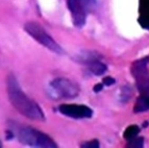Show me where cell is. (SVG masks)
Masks as SVG:
<instances>
[{"label":"cell","mask_w":149,"mask_h":148,"mask_svg":"<svg viewBox=\"0 0 149 148\" xmlns=\"http://www.w3.org/2000/svg\"><path fill=\"white\" fill-rule=\"evenodd\" d=\"M95 0H67V5L71 12L73 24L76 27H82L87 20L88 13L94 8Z\"/></svg>","instance_id":"obj_4"},{"label":"cell","mask_w":149,"mask_h":148,"mask_svg":"<svg viewBox=\"0 0 149 148\" xmlns=\"http://www.w3.org/2000/svg\"><path fill=\"white\" fill-rule=\"evenodd\" d=\"M58 110L63 115L74 119L90 118L93 114V111L89 106L78 105V104H61L58 106Z\"/></svg>","instance_id":"obj_7"},{"label":"cell","mask_w":149,"mask_h":148,"mask_svg":"<svg viewBox=\"0 0 149 148\" xmlns=\"http://www.w3.org/2000/svg\"><path fill=\"white\" fill-rule=\"evenodd\" d=\"M80 147L82 148H97L99 147V142L97 140H93L91 142H87V143H84L80 145Z\"/></svg>","instance_id":"obj_12"},{"label":"cell","mask_w":149,"mask_h":148,"mask_svg":"<svg viewBox=\"0 0 149 148\" xmlns=\"http://www.w3.org/2000/svg\"><path fill=\"white\" fill-rule=\"evenodd\" d=\"M0 147H2V143H1V141H0Z\"/></svg>","instance_id":"obj_15"},{"label":"cell","mask_w":149,"mask_h":148,"mask_svg":"<svg viewBox=\"0 0 149 148\" xmlns=\"http://www.w3.org/2000/svg\"><path fill=\"white\" fill-rule=\"evenodd\" d=\"M115 84V79L113 78V77H105V78H103V84H105V86H112V84Z\"/></svg>","instance_id":"obj_13"},{"label":"cell","mask_w":149,"mask_h":148,"mask_svg":"<svg viewBox=\"0 0 149 148\" xmlns=\"http://www.w3.org/2000/svg\"><path fill=\"white\" fill-rule=\"evenodd\" d=\"M139 131H140V128L139 126L137 125H132V126H128L126 129H125L124 131V135H123V137H124L126 140H130V139L134 138V137H137L138 135H139Z\"/></svg>","instance_id":"obj_10"},{"label":"cell","mask_w":149,"mask_h":148,"mask_svg":"<svg viewBox=\"0 0 149 148\" xmlns=\"http://www.w3.org/2000/svg\"><path fill=\"white\" fill-rule=\"evenodd\" d=\"M50 90L54 98L73 99L78 96L80 92L79 86L73 80L60 77L50 82Z\"/></svg>","instance_id":"obj_5"},{"label":"cell","mask_w":149,"mask_h":148,"mask_svg":"<svg viewBox=\"0 0 149 148\" xmlns=\"http://www.w3.org/2000/svg\"><path fill=\"white\" fill-rule=\"evenodd\" d=\"M24 29L30 37H32L36 41L41 43L43 46L51 50L52 52H54L56 54H64L65 53L62 47L45 31L44 28L40 24H38L36 22H27L25 24Z\"/></svg>","instance_id":"obj_3"},{"label":"cell","mask_w":149,"mask_h":148,"mask_svg":"<svg viewBox=\"0 0 149 148\" xmlns=\"http://www.w3.org/2000/svg\"><path fill=\"white\" fill-rule=\"evenodd\" d=\"M147 62H148V57L140 59L134 63L132 68V75L136 78L137 87L141 94L149 93V73L147 69Z\"/></svg>","instance_id":"obj_6"},{"label":"cell","mask_w":149,"mask_h":148,"mask_svg":"<svg viewBox=\"0 0 149 148\" xmlns=\"http://www.w3.org/2000/svg\"><path fill=\"white\" fill-rule=\"evenodd\" d=\"M144 146V139L142 137H134V138L130 139L127 144V147H132V148H141Z\"/></svg>","instance_id":"obj_11"},{"label":"cell","mask_w":149,"mask_h":148,"mask_svg":"<svg viewBox=\"0 0 149 148\" xmlns=\"http://www.w3.org/2000/svg\"><path fill=\"white\" fill-rule=\"evenodd\" d=\"M6 84H8V94L10 103L21 115L31 120H45L42 109L37 102L25 95L14 75H8Z\"/></svg>","instance_id":"obj_1"},{"label":"cell","mask_w":149,"mask_h":148,"mask_svg":"<svg viewBox=\"0 0 149 148\" xmlns=\"http://www.w3.org/2000/svg\"><path fill=\"white\" fill-rule=\"evenodd\" d=\"M149 110V93L141 94L134 108V113H143Z\"/></svg>","instance_id":"obj_8"},{"label":"cell","mask_w":149,"mask_h":148,"mask_svg":"<svg viewBox=\"0 0 149 148\" xmlns=\"http://www.w3.org/2000/svg\"><path fill=\"white\" fill-rule=\"evenodd\" d=\"M102 88H103V87H102V84H96V86L94 87V92H100L102 90Z\"/></svg>","instance_id":"obj_14"},{"label":"cell","mask_w":149,"mask_h":148,"mask_svg":"<svg viewBox=\"0 0 149 148\" xmlns=\"http://www.w3.org/2000/svg\"><path fill=\"white\" fill-rule=\"evenodd\" d=\"M107 69V66L103 63L99 62L98 59L90 64V71L92 72L93 74H95V75H102L103 73H105Z\"/></svg>","instance_id":"obj_9"},{"label":"cell","mask_w":149,"mask_h":148,"mask_svg":"<svg viewBox=\"0 0 149 148\" xmlns=\"http://www.w3.org/2000/svg\"><path fill=\"white\" fill-rule=\"evenodd\" d=\"M14 131L17 135L18 140L21 143L26 144L31 147H42V148H55L56 143L46 133H43L37 129L28 127V126H14Z\"/></svg>","instance_id":"obj_2"}]
</instances>
